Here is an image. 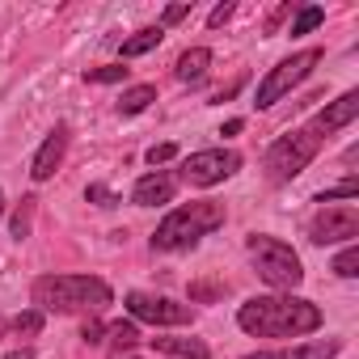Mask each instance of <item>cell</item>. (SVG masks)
<instances>
[{
  "mask_svg": "<svg viewBox=\"0 0 359 359\" xmlns=\"http://www.w3.org/2000/svg\"><path fill=\"white\" fill-rule=\"evenodd\" d=\"M355 114H359V93H355V89H346L338 102H330L325 110H317V114L309 118V127L325 140V135H334V131L351 127V123H355Z\"/></svg>",
  "mask_w": 359,
  "mask_h": 359,
  "instance_id": "11",
  "label": "cell"
},
{
  "mask_svg": "<svg viewBox=\"0 0 359 359\" xmlns=\"http://www.w3.org/2000/svg\"><path fill=\"white\" fill-rule=\"evenodd\" d=\"M127 72L131 68H123V64H106V68H89L85 81L89 85H118V81H127Z\"/></svg>",
  "mask_w": 359,
  "mask_h": 359,
  "instance_id": "20",
  "label": "cell"
},
{
  "mask_svg": "<svg viewBox=\"0 0 359 359\" xmlns=\"http://www.w3.org/2000/svg\"><path fill=\"white\" fill-rule=\"evenodd\" d=\"M334 275H338V279H355V275H359V245H355V241L334 258Z\"/></svg>",
  "mask_w": 359,
  "mask_h": 359,
  "instance_id": "21",
  "label": "cell"
},
{
  "mask_svg": "<svg viewBox=\"0 0 359 359\" xmlns=\"http://www.w3.org/2000/svg\"><path fill=\"white\" fill-rule=\"evenodd\" d=\"M321 64V51L317 47H309V51H296V55H287V60H279L266 76H262V85H258V110H271L279 97H287L300 81H309L313 76V68Z\"/></svg>",
  "mask_w": 359,
  "mask_h": 359,
  "instance_id": "6",
  "label": "cell"
},
{
  "mask_svg": "<svg viewBox=\"0 0 359 359\" xmlns=\"http://www.w3.org/2000/svg\"><path fill=\"white\" fill-rule=\"evenodd\" d=\"M342 351V338H313V342H296V346H279V351H254L241 359H334Z\"/></svg>",
  "mask_w": 359,
  "mask_h": 359,
  "instance_id": "13",
  "label": "cell"
},
{
  "mask_svg": "<svg viewBox=\"0 0 359 359\" xmlns=\"http://www.w3.org/2000/svg\"><path fill=\"white\" fill-rule=\"evenodd\" d=\"M241 85H245V76H237V81H233L229 89H220V93H212V102H229V97H233V93H237Z\"/></svg>",
  "mask_w": 359,
  "mask_h": 359,
  "instance_id": "31",
  "label": "cell"
},
{
  "mask_svg": "<svg viewBox=\"0 0 359 359\" xmlns=\"http://www.w3.org/2000/svg\"><path fill=\"white\" fill-rule=\"evenodd\" d=\"M106 338H110L114 351H131L140 342V330H135V321H110L106 325Z\"/></svg>",
  "mask_w": 359,
  "mask_h": 359,
  "instance_id": "19",
  "label": "cell"
},
{
  "mask_svg": "<svg viewBox=\"0 0 359 359\" xmlns=\"http://www.w3.org/2000/svg\"><path fill=\"white\" fill-rule=\"evenodd\" d=\"M173 191H177V177L165 173V169H152V173H144L135 182L131 203L135 208H161V203H173Z\"/></svg>",
  "mask_w": 359,
  "mask_h": 359,
  "instance_id": "12",
  "label": "cell"
},
{
  "mask_svg": "<svg viewBox=\"0 0 359 359\" xmlns=\"http://www.w3.org/2000/svg\"><path fill=\"white\" fill-rule=\"evenodd\" d=\"M34 212H39V199H34V195H26V199L18 203L13 220H9V233H13L18 241H26V237L34 233Z\"/></svg>",
  "mask_w": 359,
  "mask_h": 359,
  "instance_id": "18",
  "label": "cell"
},
{
  "mask_svg": "<svg viewBox=\"0 0 359 359\" xmlns=\"http://www.w3.org/2000/svg\"><path fill=\"white\" fill-rule=\"evenodd\" d=\"M359 237V212L346 203V208H321L313 220H309V241L313 245H338V241H355Z\"/></svg>",
  "mask_w": 359,
  "mask_h": 359,
  "instance_id": "9",
  "label": "cell"
},
{
  "mask_svg": "<svg viewBox=\"0 0 359 359\" xmlns=\"http://www.w3.org/2000/svg\"><path fill=\"white\" fill-rule=\"evenodd\" d=\"M85 199H89V203H97V208H114V203H123V199H118L110 187H102V182H93V187L85 191Z\"/></svg>",
  "mask_w": 359,
  "mask_h": 359,
  "instance_id": "25",
  "label": "cell"
},
{
  "mask_svg": "<svg viewBox=\"0 0 359 359\" xmlns=\"http://www.w3.org/2000/svg\"><path fill=\"white\" fill-rule=\"evenodd\" d=\"M68 140H72L68 123H55L51 135L43 140V148L34 152V165H30V177H34V182H47V177H55V169H60L64 156H68Z\"/></svg>",
  "mask_w": 359,
  "mask_h": 359,
  "instance_id": "10",
  "label": "cell"
},
{
  "mask_svg": "<svg viewBox=\"0 0 359 359\" xmlns=\"http://www.w3.org/2000/svg\"><path fill=\"white\" fill-rule=\"evenodd\" d=\"M161 39H165V30L161 26H144V30H135L131 39H123V60H135V55H148L152 47H161Z\"/></svg>",
  "mask_w": 359,
  "mask_h": 359,
  "instance_id": "16",
  "label": "cell"
},
{
  "mask_svg": "<svg viewBox=\"0 0 359 359\" xmlns=\"http://www.w3.org/2000/svg\"><path fill=\"white\" fill-rule=\"evenodd\" d=\"M5 359H34V351H30V346H22V351H9Z\"/></svg>",
  "mask_w": 359,
  "mask_h": 359,
  "instance_id": "33",
  "label": "cell"
},
{
  "mask_svg": "<svg viewBox=\"0 0 359 359\" xmlns=\"http://www.w3.org/2000/svg\"><path fill=\"white\" fill-rule=\"evenodd\" d=\"M127 313L135 321H148V325H191L195 321V309L191 304H177L169 296H152V292H127Z\"/></svg>",
  "mask_w": 359,
  "mask_h": 359,
  "instance_id": "8",
  "label": "cell"
},
{
  "mask_svg": "<svg viewBox=\"0 0 359 359\" xmlns=\"http://www.w3.org/2000/svg\"><path fill=\"white\" fill-rule=\"evenodd\" d=\"M173 156H177V144H152V148L144 152L148 165H165V161H173Z\"/></svg>",
  "mask_w": 359,
  "mask_h": 359,
  "instance_id": "27",
  "label": "cell"
},
{
  "mask_svg": "<svg viewBox=\"0 0 359 359\" xmlns=\"http://www.w3.org/2000/svg\"><path fill=\"white\" fill-rule=\"evenodd\" d=\"M156 102V85H131V89H123V97H118V114H140V110H148Z\"/></svg>",
  "mask_w": 359,
  "mask_h": 359,
  "instance_id": "17",
  "label": "cell"
},
{
  "mask_svg": "<svg viewBox=\"0 0 359 359\" xmlns=\"http://www.w3.org/2000/svg\"><path fill=\"white\" fill-rule=\"evenodd\" d=\"M39 330H43V313H39V309H26V313L13 317V334H18V338H34Z\"/></svg>",
  "mask_w": 359,
  "mask_h": 359,
  "instance_id": "23",
  "label": "cell"
},
{
  "mask_svg": "<svg viewBox=\"0 0 359 359\" xmlns=\"http://www.w3.org/2000/svg\"><path fill=\"white\" fill-rule=\"evenodd\" d=\"M224 292H229V283H212V279L191 283V300H216V296H224Z\"/></svg>",
  "mask_w": 359,
  "mask_h": 359,
  "instance_id": "26",
  "label": "cell"
},
{
  "mask_svg": "<svg viewBox=\"0 0 359 359\" xmlns=\"http://www.w3.org/2000/svg\"><path fill=\"white\" fill-rule=\"evenodd\" d=\"M156 355H173V359H212V346L203 338H148Z\"/></svg>",
  "mask_w": 359,
  "mask_h": 359,
  "instance_id": "14",
  "label": "cell"
},
{
  "mask_svg": "<svg viewBox=\"0 0 359 359\" xmlns=\"http://www.w3.org/2000/svg\"><path fill=\"white\" fill-rule=\"evenodd\" d=\"M245 250H250V258H254L258 279L271 283L275 292H296V287L304 283L300 254H296L287 241H279V237H271V233H250Z\"/></svg>",
  "mask_w": 359,
  "mask_h": 359,
  "instance_id": "4",
  "label": "cell"
},
{
  "mask_svg": "<svg viewBox=\"0 0 359 359\" xmlns=\"http://www.w3.org/2000/svg\"><path fill=\"white\" fill-rule=\"evenodd\" d=\"M241 169V152L233 148H203V152H191L182 161V182L187 187H220L224 177H233Z\"/></svg>",
  "mask_w": 359,
  "mask_h": 359,
  "instance_id": "7",
  "label": "cell"
},
{
  "mask_svg": "<svg viewBox=\"0 0 359 359\" xmlns=\"http://www.w3.org/2000/svg\"><path fill=\"white\" fill-rule=\"evenodd\" d=\"M182 18H191V0H182V5H169V9L161 13V30H165V26H177Z\"/></svg>",
  "mask_w": 359,
  "mask_h": 359,
  "instance_id": "28",
  "label": "cell"
},
{
  "mask_svg": "<svg viewBox=\"0 0 359 359\" xmlns=\"http://www.w3.org/2000/svg\"><path fill=\"white\" fill-rule=\"evenodd\" d=\"M30 300L39 313H85V317H97L114 304V292L106 279L97 275H43L34 279L30 287Z\"/></svg>",
  "mask_w": 359,
  "mask_h": 359,
  "instance_id": "2",
  "label": "cell"
},
{
  "mask_svg": "<svg viewBox=\"0 0 359 359\" xmlns=\"http://www.w3.org/2000/svg\"><path fill=\"white\" fill-rule=\"evenodd\" d=\"M241 127H245V123H241V118H229V123H224V127H220V135H237V131H241Z\"/></svg>",
  "mask_w": 359,
  "mask_h": 359,
  "instance_id": "32",
  "label": "cell"
},
{
  "mask_svg": "<svg viewBox=\"0 0 359 359\" xmlns=\"http://www.w3.org/2000/svg\"><path fill=\"white\" fill-rule=\"evenodd\" d=\"M233 13H237V5H216V9L208 13V26H212V30H220V26H229V22H233Z\"/></svg>",
  "mask_w": 359,
  "mask_h": 359,
  "instance_id": "29",
  "label": "cell"
},
{
  "mask_svg": "<svg viewBox=\"0 0 359 359\" xmlns=\"http://www.w3.org/2000/svg\"><path fill=\"white\" fill-rule=\"evenodd\" d=\"M224 220H229V212H224V203H216V199L182 203V208H173V212L156 224V233H152V250H161V254L191 250V245H199L208 233H216Z\"/></svg>",
  "mask_w": 359,
  "mask_h": 359,
  "instance_id": "3",
  "label": "cell"
},
{
  "mask_svg": "<svg viewBox=\"0 0 359 359\" xmlns=\"http://www.w3.org/2000/svg\"><path fill=\"white\" fill-rule=\"evenodd\" d=\"M321 135L304 123V127H296V131H287V135H279L271 148H266V156H262V169H266V182H292V177H300L313 161H317V152H321Z\"/></svg>",
  "mask_w": 359,
  "mask_h": 359,
  "instance_id": "5",
  "label": "cell"
},
{
  "mask_svg": "<svg viewBox=\"0 0 359 359\" xmlns=\"http://www.w3.org/2000/svg\"><path fill=\"white\" fill-rule=\"evenodd\" d=\"M0 338H5V317H0Z\"/></svg>",
  "mask_w": 359,
  "mask_h": 359,
  "instance_id": "35",
  "label": "cell"
},
{
  "mask_svg": "<svg viewBox=\"0 0 359 359\" xmlns=\"http://www.w3.org/2000/svg\"><path fill=\"white\" fill-rule=\"evenodd\" d=\"M355 195H359V187H355V177H346V182H338V187L321 191V195H317V203H321V208H330V203H338V199H355Z\"/></svg>",
  "mask_w": 359,
  "mask_h": 359,
  "instance_id": "24",
  "label": "cell"
},
{
  "mask_svg": "<svg viewBox=\"0 0 359 359\" xmlns=\"http://www.w3.org/2000/svg\"><path fill=\"white\" fill-rule=\"evenodd\" d=\"M208 68H212V51H208V47H191V51L177 55L173 76L182 81V85H195V81H203V76H208Z\"/></svg>",
  "mask_w": 359,
  "mask_h": 359,
  "instance_id": "15",
  "label": "cell"
},
{
  "mask_svg": "<svg viewBox=\"0 0 359 359\" xmlns=\"http://www.w3.org/2000/svg\"><path fill=\"white\" fill-rule=\"evenodd\" d=\"M321 22H325V9H321V5H309V9H300V13H296L292 34H309V30H317Z\"/></svg>",
  "mask_w": 359,
  "mask_h": 359,
  "instance_id": "22",
  "label": "cell"
},
{
  "mask_svg": "<svg viewBox=\"0 0 359 359\" xmlns=\"http://www.w3.org/2000/svg\"><path fill=\"white\" fill-rule=\"evenodd\" d=\"M81 338H85L89 346H97V342H106V325H102L97 317H89V321H85V330H81Z\"/></svg>",
  "mask_w": 359,
  "mask_h": 359,
  "instance_id": "30",
  "label": "cell"
},
{
  "mask_svg": "<svg viewBox=\"0 0 359 359\" xmlns=\"http://www.w3.org/2000/svg\"><path fill=\"white\" fill-rule=\"evenodd\" d=\"M237 325L250 338H304L321 330V309L296 292L254 296L237 309Z\"/></svg>",
  "mask_w": 359,
  "mask_h": 359,
  "instance_id": "1",
  "label": "cell"
},
{
  "mask_svg": "<svg viewBox=\"0 0 359 359\" xmlns=\"http://www.w3.org/2000/svg\"><path fill=\"white\" fill-rule=\"evenodd\" d=\"M0 216H5V191H0Z\"/></svg>",
  "mask_w": 359,
  "mask_h": 359,
  "instance_id": "34",
  "label": "cell"
}]
</instances>
